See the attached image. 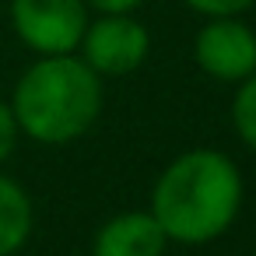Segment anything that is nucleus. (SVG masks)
Returning <instances> with one entry per match:
<instances>
[{
	"instance_id": "f257e3e1",
	"label": "nucleus",
	"mask_w": 256,
	"mask_h": 256,
	"mask_svg": "<svg viewBox=\"0 0 256 256\" xmlns=\"http://www.w3.org/2000/svg\"><path fill=\"white\" fill-rule=\"evenodd\" d=\"M242 207L238 165L210 148H193L165 165L151 190V214L168 242L204 246L224 235Z\"/></svg>"
},
{
	"instance_id": "f03ea898",
	"label": "nucleus",
	"mask_w": 256,
	"mask_h": 256,
	"mask_svg": "<svg viewBox=\"0 0 256 256\" xmlns=\"http://www.w3.org/2000/svg\"><path fill=\"white\" fill-rule=\"evenodd\" d=\"M14 123L39 144H70L102 116V78L74 53L39 56L14 84Z\"/></svg>"
},
{
	"instance_id": "7ed1b4c3",
	"label": "nucleus",
	"mask_w": 256,
	"mask_h": 256,
	"mask_svg": "<svg viewBox=\"0 0 256 256\" xmlns=\"http://www.w3.org/2000/svg\"><path fill=\"white\" fill-rule=\"evenodd\" d=\"M88 22L84 0H11V28L36 56L78 53Z\"/></svg>"
},
{
	"instance_id": "20e7f679",
	"label": "nucleus",
	"mask_w": 256,
	"mask_h": 256,
	"mask_svg": "<svg viewBox=\"0 0 256 256\" xmlns=\"http://www.w3.org/2000/svg\"><path fill=\"white\" fill-rule=\"evenodd\" d=\"M78 53L98 78H123L148 60L151 32L134 14H98L88 22Z\"/></svg>"
},
{
	"instance_id": "39448f33",
	"label": "nucleus",
	"mask_w": 256,
	"mask_h": 256,
	"mask_svg": "<svg viewBox=\"0 0 256 256\" xmlns=\"http://www.w3.org/2000/svg\"><path fill=\"white\" fill-rule=\"evenodd\" d=\"M193 60L214 81H246L256 74V32L238 14L207 18L193 39Z\"/></svg>"
},
{
	"instance_id": "423d86ee",
	"label": "nucleus",
	"mask_w": 256,
	"mask_h": 256,
	"mask_svg": "<svg viewBox=\"0 0 256 256\" xmlns=\"http://www.w3.org/2000/svg\"><path fill=\"white\" fill-rule=\"evenodd\" d=\"M165 246L168 235L162 232L151 210H126L98 228L92 256H162Z\"/></svg>"
},
{
	"instance_id": "0eeeda50",
	"label": "nucleus",
	"mask_w": 256,
	"mask_h": 256,
	"mask_svg": "<svg viewBox=\"0 0 256 256\" xmlns=\"http://www.w3.org/2000/svg\"><path fill=\"white\" fill-rule=\"evenodd\" d=\"M32 200L22 182L0 172V256H14L32 235Z\"/></svg>"
},
{
	"instance_id": "6e6552de",
	"label": "nucleus",
	"mask_w": 256,
	"mask_h": 256,
	"mask_svg": "<svg viewBox=\"0 0 256 256\" xmlns=\"http://www.w3.org/2000/svg\"><path fill=\"white\" fill-rule=\"evenodd\" d=\"M232 123H235V134L242 137V144L256 151V74L238 81V92L232 102Z\"/></svg>"
},
{
	"instance_id": "1a4fd4ad",
	"label": "nucleus",
	"mask_w": 256,
	"mask_h": 256,
	"mask_svg": "<svg viewBox=\"0 0 256 256\" xmlns=\"http://www.w3.org/2000/svg\"><path fill=\"white\" fill-rule=\"evenodd\" d=\"M182 4L204 18H218V14H242L246 8H252L256 0H182Z\"/></svg>"
},
{
	"instance_id": "9d476101",
	"label": "nucleus",
	"mask_w": 256,
	"mask_h": 256,
	"mask_svg": "<svg viewBox=\"0 0 256 256\" xmlns=\"http://www.w3.org/2000/svg\"><path fill=\"white\" fill-rule=\"evenodd\" d=\"M18 134H22V130H18V123H14L11 102L0 98V165L11 158V151H14V144H18Z\"/></svg>"
},
{
	"instance_id": "9b49d317",
	"label": "nucleus",
	"mask_w": 256,
	"mask_h": 256,
	"mask_svg": "<svg viewBox=\"0 0 256 256\" xmlns=\"http://www.w3.org/2000/svg\"><path fill=\"white\" fill-rule=\"evenodd\" d=\"M84 4L98 14H134L144 0H84Z\"/></svg>"
}]
</instances>
